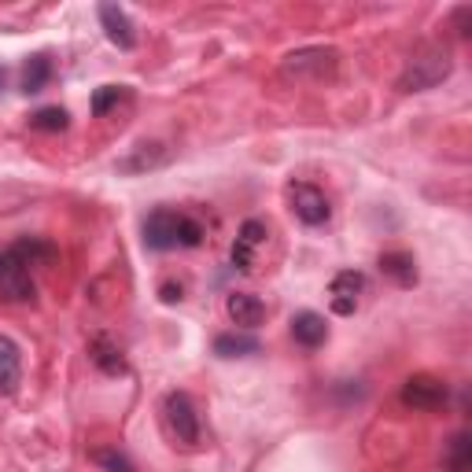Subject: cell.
<instances>
[{
    "mask_svg": "<svg viewBox=\"0 0 472 472\" xmlns=\"http://www.w3.org/2000/svg\"><path fill=\"white\" fill-rule=\"evenodd\" d=\"M12 251L33 269V266H44V262H52L56 259V248L49 241H41V236H23V241L12 244Z\"/></svg>",
    "mask_w": 472,
    "mask_h": 472,
    "instance_id": "cell-17",
    "label": "cell"
},
{
    "mask_svg": "<svg viewBox=\"0 0 472 472\" xmlns=\"http://www.w3.org/2000/svg\"><path fill=\"white\" fill-rule=\"evenodd\" d=\"M229 262H232V269L251 273V269H255V248H248V244L236 241V244H232V251H229Z\"/></svg>",
    "mask_w": 472,
    "mask_h": 472,
    "instance_id": "cell-25",
    "label": "cell"
},
{
    "mask_svg": "<svg viewBox=\"0 0 472 472\" xmlns=\"http://www.w3.org/2000/svg\"><path fill=\"white\" fill-rule=\"evenodd\" d=\"M447 468H450V472H468V468H472V439H468V432H458V436L450 439Z\"/></svg>",
    "mask_w": 472,
    "mask_h": 472,
    "instance_id": "cell-19",
    "label": "cell"
},
{
    "mask_svg": "<svg viewBox=\"0 0 472 472\" xmlns=\"http://www.w3.org/2000/svg\"><path fill=\"white\" fill-rule=\"evenodd\" d=\"M5 81H8V78H5V67H0V89H5Z\"/></svg>",
    "mask_w": 472,
    "mask_h": 472,
    "instance_id": "cell-27",
    "label": "cell"
},
{
    "mask_svg": "<svg viewBox=\"0 0 472 472\" xmlns=\"http://www.w3.org/2000/svg\"><path fill=\"white\" fill-rule=\"evenodd\" d=\"M454 71V56L447 44H424V49H417L402 74H399V92H424V89H436L439 81H447Z\"/></svg>",
    "mask_w": 472,
    "mask_h": 472,
    "instance_id": "cell-1",
    "label": "cell"
},
{
    "mask_svg": "<svg viewBox=\"0 0 472 472\" xmlns=\"http://www.w3.org/2000/svg\"><path fill=\"white\" fill-rule=\"evenodd\" d=\"M52 81V60L49 56H30L23 63V78H19V89L26 92V97H33V92H41L44 85Z\"/></svg>",
    "mask_w": 472,
    "mask_h": 472,
    "instance_id": "cell-16",
    "label": "cell"
},
{
    "mask_svg": "<svg viewBox=\"0 0 472 472\" xmlns=\"http://www.w3.org/2000/svg\"><path fill=\"white\" fill-rule=\"evenodd\" d=\"M100 23H104L108 41L118 44L122 52H129L133 44H137V33H133V23H129L126 8H118V5H100Z\"/></svg>",
    "mask_w": 472,
    "mask_h": 472,
    "instance_id": "cell-11",
    "label": "cell"
},
{
    "mask_svg": "<svg viewBox=\"0 0 472 472\" xmlns=\"http://www.w3.org/2000/svg\"><path fill=\"white\" fill-rule=\"evenodd\" d=\"M92 461L104 465L108 472H137V468H133V461H129L122 450H97V454H92Z\"/></svg>",
    "mask_w": 472,
    "mask_h": 472,
    "instance_id": "cell-23",
    "label": "cell"
},
{
    "mask_svg": "<svg viewBox=\"0 0 472 472\" xmlns=\"http://www.w3.org/2000/svg\"><path fill=\"white\" fill-rule=\"evenodd\" d=\"M0 299H8V303H30L33 299V273L12 248L0 255Z\"/></svg>",
    "mask_w": 472,
    "mask_h": 472,
    "instance_id": "cell-4",
    "label": "cell"
},
{
    "mask_svg": "<svg viewBox=\"0 0 472 472\" xmlns=\"http://www.w3.org/2000/svg\"><path fill=\"white\" fill-rule=\"evenodd\" d=\"M288 203H292V211H296V218L303 225H325L328 214H333L325 193L317 184H310V181H292L288 184Z\"/></svg>",
    "mask_w": 472,
    "mask_h": 472,
    "instance_id": "cell-6",
    "label": "cell"
},
{
    "mask_svg": "<svg viewBox=\"0 0 472 472\" xmlns=\"http://www.w3.org/2000/svg\"><path fill=\"white\" fill-rule=\"evenodd\" d=\"M399 399L410 410H439V406H447V384L432 373H413V376H406Z\"/></svg>",
    "mask_w": 472,
    "mask_h": 472,
    "instance_id": "cell-5",
    "label": "cell"
},
{
    "mask_svg": "<svg viewBox=\"0 0 472 472\" xmlns=\"http://www.w3.org/2000/svg\"><path fill=\"white\" fill-rule=\"evenodd\" d=\"M336 49H325V44H310V49H299V52H288L285 63H280V71H285V78H333L336 74Z\"/></svg>",
    "mask_w": 472,
    "mask_h": 472,
    "instance_id": "cell-2",
    "label": "cell"
},
{
    "mask_svg": "<svg viewBox=\"0 0 472 472\" xmlns=\"http://www.w3.org/2000/svg\"><path fill=\"white\" fill-rule=\"evenodd\" d=\"M177 222H181L177 211H166V207L152 211V214L145 218V248H152V251H170V248H177Z\"/></svg>",
    "mask_w": 472,
    "mask_h": 472,
    "instance_id": "cell-7",
    "label": "cell"
},
{
    "mask_svg": "<svg viewBox=\"0 0 472 472\" xmlns=\"http://www.w3.org/2000/svg\"><path fill=\"white\" fill-rule=\"evenodd\" d=\"M292 336H296V344H303V347H321L325 340H328V325H325V317L321 314H314V310H299L296 317H292Z\"/></svg>",
    "mask_w": 472,
    "mask_h": 472,
    "instance_id": "cell-13",
    "label": "cell"
},
{
    "mask_svg": "<svg viewBox=\"0 0 472 472\" xmlns=\"http://www.w3.org/2000/svg\"><path fill=\"white\" fill-rule=\"evenodd\" d=\"M30 126L41 133H63L71 126V115L63 108H41L37 115H30Z\"/></svg>",
    "mask_w": 472,
    "mask_h": 472,
    "instance_id": "cell-20",
    "label": "cell"
},
{
    "mask_svg": "<svg viewBox=\"0 0 472 472\" xmlns=\"http://www.w3.org/2000/svg\"><path fill=\"white\" fill-rule=\"evenodd\" d=\"M362 288H365V277H362L358 269H340V273L333 277V285H328V296H333V310L344 314V317L354 314Z\"/></svg>",
    "mask_w": 472,
    "mask_h": 472,
    "instance_id": "cell-9",
    "label": "cell"
},
{
    "mask_svg": "<svg viewBox=\"0 0 472 472\" xmlns=\"http://www.w3.org/2000/svg\"><path fill=\"white\" fill-rule=\"evenodd\" d=\"M225 310H229V321L236 328H248V333L266 321V303L259 296H251V292H232L225 299Z\"/></svg>",
    "mask_w": 472,
    "mask_h": 472,
    "instance_id": "cell-10",
    "label": "cell"
},
{
    "mask_svg": "<svg viewBox=\"0 0 472 472\" xmlns=\"http://www.w3.org/2000/svg\"><path fill=\"white\" fill-rule=\"evenodd\" d=\"M241 244H248V248H259L262 241H266V222H259V218H248L244 225H241V236H236Z\"/></svg>",
    "mask_w": 472,
    "mask_h": 472,
    "instance_id": "cell-24",
    "label": "cell"
},
{
    "mask_svg": "<svg viewBox=\"0 0 472 472\" xmlns=\"http://www.w3.org/2000/svg\"><path fill=\"white\" fill-rule=\"evenodd\" d=\"M166 424H170V436L181 443V447H196L200 443V413H196V402L188 399L184 392H170L166 402Z\"/></svg>",
    "mask_w": 472,
    "mask_h": 472,
    "instance_id": "cell-3",
    "label": "cell"
},
{
    "mask_svg": "<svg viewBox=\"0 0 472 472\" xmlns=\"http://www.w3.org/2000/svg\"><path fill=\"white\" fill-rule=\"evenodd\" d=\"M200 244H203V225L196 218L181 214V222H177V248H200Z\"/></svg>",
    "mask_w": 472,
    "mask_h": 472,
    "instance_id": "cell-22",
    "label": "cell"
},
{
    "mask_svg": "<svg viewBox=\"0 0 472 472\" xmlns=\"http://www.w3.org/2000/svg\"><path fill=\"white\" fill-rule=\"evenodd\" d=\"M214 354H222V358L259 354V340H255V336H241V333H222V336L214 340Z\"/></svg>",
    "mask_w": 472,
    "mask_h": 472,
    "instance_id": "cell-18",
    "label": "cell"
},
{
    "mask_svg": "<svg viewBox=\"0 0 472 472\" xmlns=\"http://www.w3.org/2000/svg\"><path fill=\"white\" fill-rule=\"evenodd\" d=\"M122 97H126V85H100L92 92V115H108Z\"/></svg>",
    "mask_w": 472,
    "mask_h": 472,
    "instance_id": "cell-21",
    "label": "cell"
},
{
    "mask_svg": "<svg viewBox=\"0 0 472 472\" xmlns=\"http://www.w3.org/2000/svg\"><path fill=\"white\" fill-rule=\"evenodd\" d=\"M381 273L388 280H395L399 288H413L417 285V262L410 251H384L381 255Z\"/></svg>",
    "mask_w": 472,
    "mask_h": 472,
    "instance_id": "cell-14",
    "label": "cell"
},
{
    "mask_svg": "<svg viewBox=\"0 0 472 472\" xmlns=\"http://www.w3.org/2000/svg\"><path fill=\"white\" fill-rule=\"evenodd\" d=\"M89 354H92V362H97V369L108 373V376H126V373H129V365H126L118 344H111L108 336H97V340H92Z\"/></svg>",
    "mask_w": 472,
    "mask_h": 472,
    "instance_id": "cell-15",
    "label": "cell"
},
{
    "mask_svg": "<svg viewBox=\"0 0 472 472\" xmlns=\"http://www.w3.org/2000/svg\"><path fill=\"white\" fill-rule=\"evenodd\" d=\"M159 296H163V303H181L184 299V285H181V280H177V285H174V280H166V285L159 288Z\"/></svg>",
    "mask_w": 472,
    "mask_h": 472,
    "instance_id": "cell-26",
    "label": "cell"
},
{
    "mask_svg": "<svg viewBox=\"0 0 472 472\" xmlns=\"http://www.w3.org/2000/svg\"><path fill=\"white\" fill-rule=\"evenodd\" d=\"M19 381H23L19 344L12 336H0V395H15Z\"/></svg>",
    "mask_w": 472,
    "mask_h": 472,
    "instance_id": "cell-12",
    "label": "cell"
},
{
    "mask_svg": "<svg viewBox=\"0 0 472 472\" xmlns=\"http://www.w3.org/2000/svg\"><path fill=\"white\" fill-rule=\"evenodd\" d=\"M447 472H450V468H447Z\"/></svg>",
    "mask_w": 472,
    "mask_h": 472,
    "instance_id": "cell-28",
    "label": "cell"
},
{
    "mask_svg": "<svg viewBox=\"0 0 472 472\" xmlns=\"http://www.w3.org/2000/svg\"><path fill=\"white\" fill-rule=\"evenodd\" d=\"M166 163H170V148L159 145V140H145V145H137L115 166H118V174H148V170H159Z\"/></svg>",
    "mask_w": 472,
    "mask_h": 472,
    "instance_id": "cell-8",
    "label": "cell"
}]
</instances>
